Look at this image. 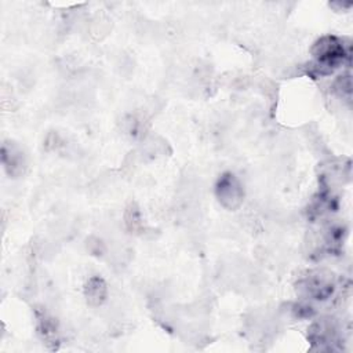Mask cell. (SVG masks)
I'll list each match as a JSON object with an SVG mask.
<instances>
[{
    "label": "cell",
    "mask_w": 353,
    "mask_h": 353,
    "mask_svg": "<svg viewBox=\"0 0 353 353\" xmlns=\"http://www.w3.org/2000/svg\"><path fill=\"white\" fill-rule=\"evenodd\" d=\"M312 54L317 62V66L327 69L328 72L338 68L346 57L342 41L335 36H324L319 39L312 48Z\"/></svg>",
    "instance_id": "obj_1"
},
{
    "label": "cell",
    "mask_w": 353,
    "mask_h": 353,
    "mask_svg": "<svg viewBox=\"0 0 353 353\" xmlns=\"http://www.w3.org/2000/svg\"><path fill=\"white\" fill-rule=\"evenodd\" d=\"M215 197L226 210H236L243 204L244 189L240 179L232 174H222L215 183Z\"/></svg>",
    "instance_id": "obj_2"
},
{
    "label": "cell",
    "mask_w": 353,
    "mask_h": 353,
    "mask_svg": "<svg viewBox=\"0 0 353 353\" xmlns=\"http://www.w3.org/2000/svg\"><path fill=\"white\" fill-rule=\"evenodd\" d=\"M1 157H3V164L8 175L11 176H18L23 174L25 167H26V159L25 153L22 152L21 146H18L14 142H6L1 149Z\"/></svg>",
    "instance_id": "obj_3"
},
{
    "label": "cell",
    "mask_w": 353,
    "mask_h": 353,
    "mask_svg": "<svg viewBox=\"0 0 353 353\" xmlns=\"http://www.w3.org/2000/svg\"><path fill=\"white\" fill-rule=\"evenodd\" d=\"M84 296L91 306L102 305L108 296V285L105 280L99 276L90 277L84 285Z\"/></svg>",
    "instance_id": "obj_4"
},
{
    "label": "cell",
    "mask_w": 353,
    "mask_h": 353,
    "mask_svg": "<svg viewBox=\"0 0 353 353\" xmlns=\"http://www.w3.org/2000/svg\"><path fill=\"white\" fill-rule=\"evenodd\" d=\"M39 332L41 334L43 339L47 343H51L52 339H57V327H55L52 319H48L47 316L40 319L39 320Z\"/></svg>",
    "instance_id": "obj_5"
},
{
    "label": "cell",
    "mask_w": 353,
    "mask_h": 353,
    "mask_svg": "<svg viewBox=\"0 0 353 353\" xmlns=\"http://www.w3.org/2000/svg\"><path fill=\"white\" fill-rule=\"evenodd\" d=\"M130 215H131V221H127V226L131 229V230H135L139 225H141V221H139V211L135 205H130L128 211H127Z\"/></svg>",
    "instance_id": "obj_6"
}]
</instances>
